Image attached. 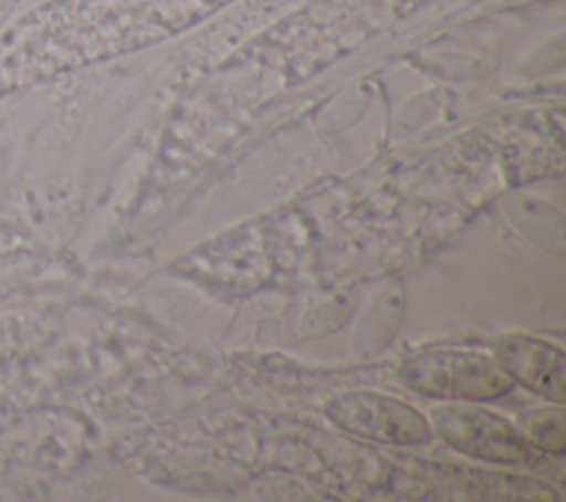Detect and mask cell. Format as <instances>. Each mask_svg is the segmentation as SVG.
Segmentation results:
<instances>
[{
    "label": "cell",
    "instance_id": "1",
    "mask_svg": "<svg viewBox=\"0 0 566 502\" xmlns=\"http://www.w3.org/2000/svg\"><path fill=\"white\" fill-rule=\"evenodd\" d=\"M400 378L416 391L442 400H491L513 389L495 356L475 349H420L400 363Z\"/></svg>",
    "mask_w": 566,
    "mask_h": 502
},
{
    "label": "cell",
    "instance_id": "2",
    "mask_svg": "<svg viewBox=\"0 0 566 502\" xmlns=\"http://www.w3.org/2000/svg\"><path fill=\"white\" fill-rule=\"evenodd\" d=\"M431 425L451 449L478 460L526 464L535 458V449L515 425L467 400L436 407L431 411Z\"/></svg>",
    "mask_w": 566,
    "mask_h": 502
},
{
    "label": "cell",
    "instance_id": "3",
    "mask_svg": "<svg viewBox=\"0 0 566 502\" xmlns=\"http://www.w3.org/2000/svg\"><path fill=\"white\" fill-rule=\"evenodd\" d=\"M325 414L336 427L363 440L409 447L431 438V425L418 409L378 391L336 394L327 400Z\"/></svg>",
    "mask_w": 566,
    "mask_h": 502
},
{
    "label": "cell",
    "instance_id": "4",
    "mask_svg": "<svg viewBox=\"0 0 566 502\" xmlns=\"http://www.w3.org/2000/svg\"><path fill=\"white\" fill-rule=\"evenodd\" d=\"M493 356L513 383L557 405L566 400V358L557 345L528 334H504L493 343Z\"/></svg>",
    "mask_w": 566,
    "mask_h": 502
},
{
    "label": "cell",
    "instance_id": "5",
    "mask_svg": "<svg viewBox=\"0 0 566 502\" xmlns=\"http://www.w3.org/2000/svg\"><path fill=\"white\" fill-rule=\"evenodd\" d=\"M517 429L524 440L539 451H548L562 456L566 451V433H564V409L555 402V407H535L524 411L517 418Z\"/></svg>",
    "mask_w": 566,
    "mask_h": 502
}]
</instances>
